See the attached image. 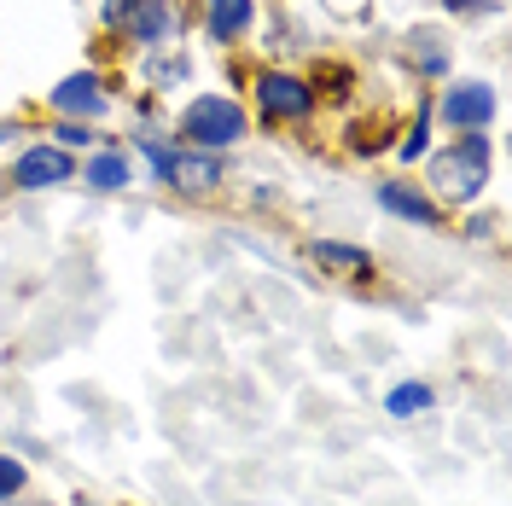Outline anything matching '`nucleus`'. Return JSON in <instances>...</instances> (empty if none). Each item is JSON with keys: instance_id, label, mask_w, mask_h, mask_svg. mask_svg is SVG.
Masks as SVG:
<instances>
[{"instance_id": "f257e3e1", "label": "nucleus", "mask_w": 512, "mask_h": 506, "mask_svg": "<svg viewBox=\"0 0 512 506\" xmlns=\"http://www.w3.org/2000/svg\"><path fill=\"white\" fill-rule=\"evenodd\" d=\"M483 169H489V140L483 134H466L454 152L431 158V181L448 192V198H472L483 187Z\"/></svg>"}, {"instance_id": "f03ea898", "label": "nucleus", "mask_w": 512, "mask_h": 506, "mask_svg": "<svg viewBox=\"0 0 512 506\" xmlns=\"http://www.w3.org/2000/svg\"><path fill=\"white\" fill-rule=\"evenodd\" d=\"M181 134H187L192 146H233L239 134H245V111L233 105V99H192L187 105V117H181Z\"/></svg>"}, {"instance_id": "7ed1b4c3", "label": "nucleus", "mask_w": 512, "mask_h": 506, "mask_svg": "<svg viewBox=\"0 0 512 506\" xmlns=\"http://www.w3.org/2000/svg\"><path fill=\"white\" fill-rule=\"evenodd\" d=\"M12 181L18 187H53V181H70V152L64 146H35V152H24L18 158V169H12Z\"/></svg>"}, {"instance_id": "20e7f679", "label": "nucleus", "mask_w": 512, "mask_h": 506, "mask_svg": "<svg viewBox=\"0 0 512 506\" xmlns=\"http://www.w3.org/2000/svg\"><path fill=\"white\" fill-rule=\"evenodd\" d=\"M256 94H262V105L274 111V117H309V88L297 82V76H280V70H268L262 82H256Z\"/></svg>"}, {"instance_id": "39448f33", "label": "nucleus", "mask_w": 512, "mask_h": 506, "mask_svg": "<svg viewBox=\"0 0 512 506\" xmlns=\"http://www.w3.org/2000/svg\"><path fill=\"white\" fill-rule=\"evenodd\" d=\"M443 117L454 128H483L495 117V94H489L483 82H466V88H454V94L443 99Z\"/></svg>"}, {"instance_id": "423d86ee", "label": "nucleus", "mask_w": 512, "mask_h": 506, "mask_svg": "<svg viewBox=\"0 0 512 506\" xmlns=\"http://www.w3.org/2000/svg\"><path fill=\"white\" fill-rule=\"evenodd\" d=\"M379 204L390 210V216H408V222H419V227L437 222V204H431L425 192H414L408 181H384V187H379Z\"/></svg>"}, {"instance_id": "0eeeda50", "label": "nucleus", "mask_w": 512, "mask_h": 506, "mask_svg": "<svg viewBox=\"0 0 512 506\" xmlns=\"http://www.w3.org/2000/svg\"><path fill=\"white\" fill-rule=\"evenodd\" d=\"M53 105L70 111V117H99V111H105V94H99L94 76H70V82L53 88Z\"/></svg>"}, {"instance_id": "6e6552de", "label": "nucleus", "mask_w": 512, "mask_h": 506, "mask_svg": "<svg viewBox=\"0 0 512 506\" xmlns=\"http://www.w3.org/2000/svg\"><path fill=\"white\" fill-rule=\"evenodd\" d=\"M169 181H181V187H216V181H222V158H210V152H181V158H169Z\"/></svg>"}, {"instance_id": "1a4fd4ad", "label": "nucleus", "mask_w": 512, "mask_h": 506, "mask_svg": "<svg viewBox=\"0 0 512 506\" xmlns=\"http://www.w3.org/2000/svg\"><path fill=\"white\" fill-rule=\"evenodd\" d=\"M251 24V0H210V35L233 41V35Z\"/></svg>"}, {"instance_id": "9d476101", "label": "nucleus", "mask_w": 512, "mask_h": 506, "mask_svg": "<svg viewBox=\"0 0 512 506\" xmlns=\"http://www.w3.org/2000/svg\"><path fill=\"white\" fill-rule=\"evenodd\" d=\"M431 408V390L425 384H396L390 396H384V413H396V419H414V413Z\"/></svg>"}, {"instance_id": "9b49d317", "label": "nucleus", "mask_w": 512, "mask_h": 506, "mask_svg": "<svg viewBox=\"0 0 512 506\" xmlns=\"http://www.w3.org/2000/svg\"><path fill=\"white\" fill-rule=\"evenodd\" d=\"M315 262H320V268H350V274H367V251H355V245H332V239H320V245H315Z\"/></svg>"}, {"instance_id": "f8f14e48", "label": "nucleus", "mask_w": 512, "mask_h": 506, "mask_svg": "<svg viewBox=\"0 0 512 506\" xmlns=\"http://www.w3.org/2000/svg\"><path fill=\"white\" fill-rule=\"evenodd\" d=\"M88 181H94L99 192H117V187L128 181V163L117 158V152H105V158H94V163H88Z\"/></svg>"}, {"instance_id": "ddd939ff", "label": "nucleus", "mask_w": 512, "mask_h": 506, "mask_svg": "<svg viewBox=\"0 0 512 506\" xmlns=\"http://www.w3.org/2000/svg\"><path fill=\"white\" fill-rule=\"evenodd\" d=\"M163 30H169V12H163V0H140V6H134V35H140V41H158Z\"/></svg>"}, {"instance_id": "4468645a", "label": "nucleus", "mask_w": 512, "mask_h": 506, "mask_svg": "<svg viewBox=\"0 0 512 506\" xmlns=\"http://www.w3.org/2000/svg\"><path fill=\"white\" fill-rule=\"evenodd\" d=\"M18 489H24V466L0 454V501H6V495H18Z\"/></svg>"}, {"instance_id": "2eb2a0df", "label": "nucleus", "mask_w": 512, "mask_h": 506, "mask_svg": "<svg viewBox=\"0 0 512 506\" xmlns=\"http://www.w3.org/2000/svg\"><path fill=\"white\" fill-rule=\"evenodd\" d=\"M134 6H140V0H105V24H128Z\"/></svg>"}, {"instance_id": "dca6fc26", "label": "nucleus", "mask_w": 512, "mask_h": 506, "mask_svg": "<svg viewBox=\"0 0 512 506\" xmlns=\"http://www.w3.org/2000/svg\"><path fill=\"white\" fill-rule=\"evenodd\" d=\"M88 140H94V134H88V128H76V123L59 128V146H88Z\"/></svg>"}, {"instance_id": "f3484780", "label": "nucleus", "mask_w": 512, "mask_h": 506, "mask_svg": "<svg viewBox=\"0 0 512 506\" xmlns=\"http://www.w3.org/2000/svg\"><path fill=\"white\" fill-rule=\"evenodd\" d=\"M419 152H425V117H419V123H414V140L402 146V158H419Z\"/></svg>"}, {"instance_id": "a211bd4d", "label": "nucleus", "mask_w": 512, "mask_h": 506, "mask_svg": "<svg viewBox=\"0 0 512 506\" xmlns=\"http://www.w3.org/2000/svg\"><path fill=\"white\" fill-rule=\"evenodd\" d=\"M76 506H88V501H76Z\"/></svg>"}]
</instances>
